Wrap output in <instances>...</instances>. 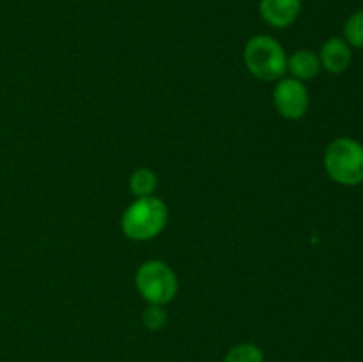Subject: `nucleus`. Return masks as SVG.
<instances>
[{
	"instance_id": "obj_5",
	"label": "nucleus",
	"mask_w": 363,
	"mask_h": 362,
	"mask_svg": "<svg viewBox=\"0 0 363 362\" xmlns=\"http://www.w3.org/2000/svg\"><path fill=\"white\" fill-rule=\"evenodd\" d=\"M273 103L277 112L289 121L301 119L311 105L308 89L296 78H280L273 89Z\"/></svg>"
},
{
	"instance_id": "obj_4",
	"label": "nucleus",
	"mask_w": 363,
	"mask_h": 362,
	"mask_svg": "<svg viewBox=\"0 0 363 362\" xmlns=\"http://www.w3.org/2000/svg\"><path fill=\"white\" fill-rule=\"evenodd\" d=\"M138 293L152 305H165L177 295V277L163 261H147L138 268L135 277Z\"/></svg>"
},
{
	"instance_id": "obj_9",
	"label": "nucleus",
	"mask_w": 363,
	"mask_h": 362,
	"mask_svg": "<svg viewBox=\"0 0 363 362\" xmlns=\"http://www.w3.org/2000/svg\"><path fill=\"white\" fill-rule=\"evenodd\" d=\"M156 185H158L156 174L151 169H147V167H140L130 177V190L131 194L137 195V199L149 197V195L155 194Z\"/></svg>"
},
{
	"instance_id": "obj_10",
	"label": "nucleus",
	"mask_w": 363,
	"mask_h": 362,
	"mask_svg": "<svg viewBox=\"0 0 363 362\" xmlns=\"http://www.w3.org/2000/svg\"><path fill=\"white\" fill-rule=\"evenodd\" d=\"M342 38L351 48L363 50V7L347 18L342 28Z\"/></svg>"
},
{
	"instance_id": "obj_6",
	"label": "nucleus",
	"mask_w": 363,
	"mask_h": 362,
	"mask_svg": "<svg viewBox=\"0 0 363 362\" xmlns=\"http://www.w3.org/2000/svg\"><path fill=\"white\" fill-rule=\"evenodd\" d=\"M301 0H261L259 14L273 28H287L298 20Z\"/></svg>"
},
{
	"instance_id": "obj_7",
	"label": "nucleus",
	"mask_w": 363,
	"mask_h": 362,
	"mask_svg": "<svg viewBox=\"0 0 363 362\" xmlns=\"http://www.w3.org/2000/svg\"><path fill=\"white\" fill-rule=\"evenodd\" d=\"M319 60H321V67L332 75H340L350 67L353 53H351V46L344 41V38H333L326 39L323 43L321 50H319Z\"/></svg>"
},
{
	"instance_id": "obj_11",
	"label": "nucleus",
	"mask_w": 363,
	"mask_h": 362,
	"mask_svg": "<svg viewBox=\"0 0 363 362\" xmlns=\"http://www.w3.org/2000/svg\"><path fill=\"white\" fill-rule=\"evenodd\" d=\"M223 362H264V353L254 343H241L230 348Z\"/></svg>"
},
{
	"instance_id": "obj_12",
	"label": "nucleus",
	"mask_w": 363,
	"mask_h": 362,
	"mask_svg": "<svg viewBox=\"0 0 363 362\" xmlns=\"http://www.w3.org/2000/svg\"><path fill=\"white\" fill-rule=\"evenodd\" d=\"M142 322L149 330H162L167 325V312L163 305L149 304V307L142 314Z\"/></svg>"
},
{
	"instance_id": "obj_2",
	"label": "nucleus",
	"mask_w": 363,
	"mask_h": 362,
	"mask_svg": "<svg viewBox=\"0 0 363 362\" xmlns=\"http://www.w3.org/2000/svg\"><path fill=\"white\" fill-rule=\"evenodd\" d=\"M326 174L342 187L363 183V144L357 138L339 137L332 141L323 156Z\"/></svg>"
},
{
	"instance_id": "obj_3",
	"label": "nucleus",
	"mask_w": 363,
	"mask_h": 362,
	"mask_svg": "<svg viewBox=\"0 0 363 362\" xmlns=\"http://www.w3.org/2000/svg\"><path fill=\"white\" fill-rule=\"evenodd\" d=\"M245 66L261 82H277L287 73V55L275 38L266 34L248 39L243 52Z\"/></svg>"
},
{
	"instance_id": "obj_14",
	"label": "nucleus",
	"mask_w": 363,
	"mask_h": 362,
	"mask_svg": "<svg viewBox=\"0 0 363 362\" xmlns=\"http://www.w3.org/2000/svg\"><path fill=\"white\" fill-rule=\"evenodd\" d=\"M362 2H363V0H362Z\"/></svg>"
},
{
	"instance_id": "obj_8",
	"label": "nucleus",
	"mask_w": 363,
	"mask_h": 362,
	"mask_svg": "<svg viewBox=\"0 0 363 362\" xmlns=\"http://www.w3.org/2000/svg\"><path fill=\"white\" fill-rule=\"evenodd\" d=\"M321 60L319 55L312 50H298L293 55L287 57V71L293 75V78L300 82L312 80L321 71Z\"/></svg>"
},
{
	"instance_id": "obj_1",
	"label": "nucleus",
	"mask_w": 363,
	"mask_h": 362,
	"mask_svg": "<svg viewBox=\"0 0 363 362\" xmlns=\"http://www.w3.org/2000/svg\"><path fill=\"white\" fill-rule=\"evenodd\" d=\"M169 222V209L162 199L138 197L124 212L121 227L130 240L147 241L163 233Z\"/></svg>"
},
{
	"instance_id": "obj_13",
	"label": "nucleus",
	"mask_w": 363,
	"mask_h": 362,
	"mask_svg": "<svg viewBox=\"0 0 363 362\" xmlns=\"http://www.w3.org/2000/svg\"><path fill=\"white\" fill-rule=\"evenodd\" d=\"M362 194H363V183H362Z\"/></svg>"
}]
</instances>
